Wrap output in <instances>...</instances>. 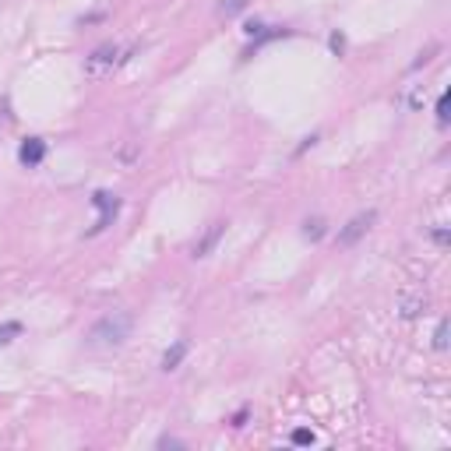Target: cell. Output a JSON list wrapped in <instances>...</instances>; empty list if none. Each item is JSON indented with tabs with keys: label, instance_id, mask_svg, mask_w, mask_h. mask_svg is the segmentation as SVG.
Wrapping results in <instances>:
<instances>
[{
	"label": "cell",
	"instance_id": "1",
	"mask_svg": "<svg viewBox=\"0 0 451 451\" xmlns=\"http://www.w3.org/2000/svg\"><path fill=\"white\" fill-rule=\"evenodd\" d=\"M134 328V317L127 311H113L106 317H99L92 324V332H88V346L92 349H113V346H124L127 335Z\"/></svg>",
	"mask_w": 451,
	"mask_h": 451
},
{
	"label": "cell",
	"instance_id": "2",
	"mask_svg": "<svg viewBox=\"0 0 451 451\" xmlns=\"http://www.w3.org/2000/svg\"><path fill=\"white\" fill-rule=\"evenodd\" d=\"M374 219H377V212H359V216H353V219L339 229V244H342V247L356 244V240H359V236H364V233L374 226Z\"/></svg>",
	"mask_w": 451,
	"mask_h": 451
},
{
	"label": "cell",
	"instance_id": "3",
	"mask_svg": "<svg viewBox=\"0 0 451 451\" xmlns=\"http://www.w3.org/2000/svg\"><path fill=\"white\" fill-rule=\"evenodd\" d=\"M96 208H99V219H96V226H92V233H99V229H106L109 222H113V216H116V208H120V201L113 198V194H106V191H99L96 198Z\"/></svg>",
	"mask_w": 451,
	"mask_h": 451
},
{
	"label": "cell",
	"instance_id": "4",
	"mask_svg": "<svg viewBox=\"0 0 451 451\" xmlns=\"http://www.w3.org/2000/svg\"><path fill=\"white\" fill-rule=\"evenodd\" d=\"M120 60H124V56H120L113 46H103V50H96L92 56H88V74H103L106 67H116Z\"/></svg>",
	"mask_w": 451,
	"mask_h": 451
},
{
	"label": "cell",
	"instance_id": "5",
	"mask_svg": "<svg viewBox=\"0 0 451 451\" xmlns=\"http://www.w3.org/2000/svg\"><path fill=\"white\" fill-rule=\"evenodd\" d=\"M18 159H21V166H39L43 159H46V141L43 138H28L25 145H21V152H18Z\"/></svg>",
	"mask_w": 451,
	"mask_h": 451
},
{
	"label": "cell",
	"instance_id": "6",
	"mask_svg": "<svg viewBox=\"0 0 451 451\" xmlns=\"http://www.w3.org/2000/svg\"><path fill=\"white\" fill-rule=\"evenodd\" d=\"M222 233H226V222H212V229H208L198 244H194V258H208V254H212V247L219 244Z\"/></svg>",
	"mask_w": 451,
	"mask_h": 451
},
{
	"label": "cell",
	"instance_id": "7",
	"mask_svg": "<svg viewBox=\"0 0 451 451\" xmlns=\"http://www.w3.org/2000/svg\"><path fill=\"white\" fill-rule=\"evenodd\" d=\"M184 356H187V342L180 339V342H173V349H166V356H162V370H176Z\"/></svg>",
	"mask_w": 451,
	"mask_h": 451
},
{
	"label": "cell",
	"instance_id": "8",
	"mask_svg": "<svg viewBox=\"0 0 451 451\" xmlns=\"http://www.w3.org/2000/svg\"><path fill=\"white\" fill-rule=\"evenodd\" d=\"M247 8V0H222V4H219V11L229 18V14H240V11H244Z\"/></svg>",
	"mask_w": 451,
	"mask_h": 451
},
{
	"label": "cell",
	"instance_id": "9",
	"mask_svg": "<svg viewBox=\"0 0 451 451\" xmlns=\"http://www.w3.org/2000/svg\"><path fill=\"white\" fill-rule=\"evenodd\" d=\"M448 332H451L448 321H441V324H437V332H434V349H448Z\"/></svg>",
	"mask_w": 451,
	"mask_h": 451
},
{
	"label": "cell",
	"instance_id": "10",
	"mask_svg": "<svg viewBox=\"0 0 451 451\" xmlns=\"http://www.w3.org/2000/svg\"><path fill=\"white\" fill-rule=\"evenodd\" d=\"M321 233H324V222H321V219H307V226H304V236H307V240H317Z\"/></svg>",
	"mask_w": 451,
	"mask_h": 451
},
{
	"label": "cell",
	"instance_id": "11",
	"mask_svg": "<svg viewBox=\"0 0 451 451\" xmlns=\"http://www.w3.org/2000/svg\"><path fill=\"white\" fill-rule=\"evenodd\" d=\"M317 437H314V430H307V427H300V430H293V444H314Z\"/></svg>",
	"mask_w": 451,
	"mask_h": 451
},
{
	"label": "cell",
	"instance_id": "12",
	"mask_svg": "<svg viewBox=\"0 0 451 451\" xmlns=\"http://www.w3.org/2000/svg\"><path fill=\"white\" fill-rule=\"evenodd\" d=\"M18 332H21V324H4V328H0V346H8Z\"/></svg>",
	"mask_w": 451,
	"mask_h": 451
},
{
	"label": "cell",
	"instance_id": "13",
	"mask_svg": "<svg viewBox=\"0 0 451 451\" xmlns=\"http://www.w3.org/2000/svg\"><path fill=\"white\" fill-rule=\"evenodd\" d=\"M437 124H448V96L437 99Z\"/></svg>",
	"mask_w": 451,
	"mask_h": 451
},
{
	"label": "cell",
	"instance_id": "14",
	"mask_svg": "<svg viewBox=\"0 0 451 451\" xmlns=\"http://www.w3.org/2000/svg\"><path fill=\"white\" fill-rule=\"evenodd\" d=\"M159 448H184V441H176V437H162Z\"/></svg>",
	"mask_w": 451,
	"mask_h": 451
}]
</instances>
